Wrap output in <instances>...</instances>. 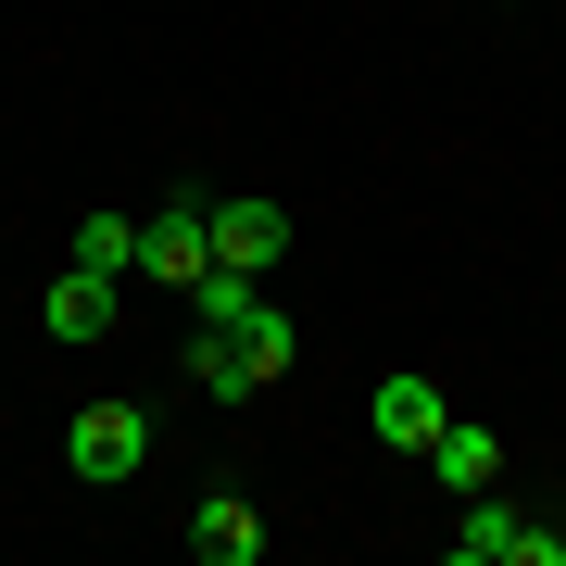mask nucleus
Listing matches in <instances>:
<instances>
[{
  "label": "nucleus",
  "instance_id": "nucleus-5",
  "mask_svg": "<svg viewBox=\"0 0 566 566\" xmlns=\"http://www.w3.org/2000/svg\"><path fill=\"white\" fill-rule=\"evenodd\" d=\"M189 554H202V566H264V516H252V491H202V504H189Z\"/></svg>",
  "mask_w": 566,
  "mask_h": 566
},
{
  "label": "nucleus",
  "instance_id": "nucleus-4",
  "mask_svg": "<svg viewBox=\"0 0 566 566\" xmlns=\"http://www.w3.org/2000/svg\"><path fill=\"white\" fill-rule=\"evenodd\" d=\"M453 566H542V516H516V504H491V491H465Z\"/></svg>",
  "mask_w": 566,
  "mask_h": 566
},
{
  "label": "nucleus",
  "instance_id": "nucleus-6",
  "mask_svg": "<svg viewBox=\"0 0 566 566\" xmlns=\"http://www.w3.org/2000/svg\"><path fill=\"white\" fill-rule=\"evenodd\" d=\"M441 390H428V378H378V403H365V428H378V441L390 453H428V441H441Z\"/></svg>",
  "mask_w": 566,
  "mask_h": 566
},
{
  "label": "nucleus",
  "instance_id": "nucleus-3",
  "mask_svg": "<svg viewBox=\"0 0 566 566\" xmlns=\"http://www.w3.org/2000/svg\"><path fill=\"white\" fill-rule=\"evenodd\" d=\"M114 290H126V277H102V264H63V277L39 290V327H51L63 353H88V340H114Z\"/></svg>",
  "mask_w": 566,
  "mask_h": 566
},
{
  "label": "nucleus",
  "instance_id": "nucleus-11",
  "mask_svg": "<svg viewBox=\"0 0 566 566\" xmlns=\"http://www.w3.org/2000/svg\"><path fill=\"white\" fill-rule=\"evenodd\" d=\"M189 378H202L214 403H252V365H240V340H227V327H202V340H189Z\"/></svg>",
  "mask_w": 566,
  "mask_h": 566
},
{
  "label": "nucleus",
  "instance_id": "nucleus-10",
  "mask_svg": "<svg viewBox=\"0 0 566 566\" xmlns=\"http://www.w3.org/2000/svg\"><path fill=\"white\" fill-rule=\"evenodd\" d=\"M63 264H102V277H139V214H76V252Z\"/></svg>",
  "mask_w": 566,
  "mask_h": 566
},
{
  "label": "nucleus",
  "instance_id": "nucleus-7",
  "mask_svg": "<svg viewBox=\"0 0 566 566\" xmlns=\"http://www.w3.org/2000/svg\"><path fill=\"white\" fill-rule=\"evenodd\" d=\"M428 479L465 504V491H491V479H504V441H491V428H465V416H441V441H428Z\"/></svg>",
  "mask_w": 566,
  "mask_h": 566
},
{
  "label": "nucleus",
  "instance_id": "nucleus-12",
  "mask_svg": "<svg viewBox=\"0 0 566 566\" xmlns=\"http://www.w3.org/2000/svg\"><path fill=\"white\" fill-rule=\"evenodd\" d=\"M542 566H566V516H554V528H542Z\"/></svg>",
  "mask_w": 566,
  "mask_h": 566
},
{
  "label": "nucleus",
  "instance_id": "nucleus-1",
  "mask_svg": "<svg viewBox=\"0 0 566 566\" xmlns=\"http://www.w3.org/2000/svg\"><path fill=\"white\" fill-rule=\"evenodd\" d=\"M139 453H151V416L139 403H76V416H63V465H76L88 491L139 479Z\"/></svg>",
  "mask_w": 566,
  "mask_h": 566
},
{
  "label": "nucleus",
  "instance_id": "nucleus-8",
  "mask_svg": "<svg viewBox=\"0 0 566 566\" xmlns=\"http://www.w3.org/2000/svg\"><path fill=\"white\" fill-rule=\"evenodd\" d=\"M277 252H290V214L277 202H214V264H252V277H264Z\"/></svg>",
  "mask_w": 566,
  "mask_h": 566
},
{
  "label": "nucleus",
  "instance_id": "nucleus-9",
  "mask_svg": "<svg viewBox=\"0 0 566 566\" xmlns=\"http://www.w3.org/2000/svg\"><path fill=\"white\" fill-rule=\"evenodd\" d=\"M227 340H240V365H252V390H277V378H290V353H303V327H290L277 303H252L240 327H227Z\"/></svg>",
  "mask_w": 566,
  "mask_h": 566
},
{
  "label": "nucleus",
  "instance_id": "nucleus-2",
  "mask_svg": "<svg viewBox=\"0 0 566 566\" xmlns=\"http://www.w3.org/2000/svg\"><path fill=\"white\" fill-rule=\"evenodd\" d=\"M214 264V202H164V214H139V277L151 290H189Z\"/></svg>",
  "mask_w": 566,
  "mask_h": 566
}]
</instances>
